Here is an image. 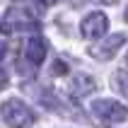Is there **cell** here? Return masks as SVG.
Here are the masks:
<instances>
[{"label":"cell","mask_w":128,"mask_h":128,"mask_svg":"<svg viewBox=\"0 0 128 128\" xmlns=\"http://www.w3.org/2000/svg\"><path fill=\"white\" fill-rule=\"evenodd\" d=\"M0 114H2V121H5L10 128H32L34 126V111H32L22 99H17V97L2 102Z\"/></svg>","instance_id":"cell-1"},{"label":"cell","mask_w":128,"mask_h":128,"mask_svg":"<svg viewBox=\"0 0 128 128\" xmlns=\"http://www.w3.org/2000/svg\"><path fill=\"white\" fill-rule=\"evenodd\" d=\"M92 114L102 123L116 126V123H123L128 118V106L121 104V102H116V99H94L92 102Z\"/></svg>","instance_id":"cell-2"},{"label":"cell","mask_w":128,"mask_h":128,"mask_svg":"<svg viewBox=\"0 0 128 128\" xmlns=\"http://www.w3.org/2000/svg\"><path fill=\"white\" fill-rule=\"evenodd\" d=\"M39 22H34V14L24 7H10L0 20V34H14L20 29H36Z\"/></svg>","instance_id":"cell-3"},{"label":"cell","mask_w":128,"mask_h":128,"mask_svg":"<svg viewBox=\"0 0 128 128\" xmlns=\"http://www.w3.org/2000/svg\"><path fill=\"white\" fill-rule=\"evenodd\" d=\"M109 29V17L104 12H90L80 24V32L85 39H102Z\"/></svg>","instance_id":"cell-4"},{"label":"cell","mask_w":128,"mask_h":128,"mask_svg":"<svg viewBox=\"0 0 128 128\" xmlns=\"http://www.w3.org/2000/svg\"><path fill=\"white\" fill-rule=\"evenodd\" d=\"M123 44H126V36L123 34H114V36H109V39L97 41L94 46H90V56L97 58V60H109V58L116 56V51L121 48Z\"/></svg>","instance_id":"cell-5"},{"label":"cell","mask_w":128,"mask_h":128,"mask_svg":"<svg viewBox=\"0 0 128 128\" xmlns=\"http://www.w3.org/2000/svg\"><path fill=\"white\" fill-rule=\"evenodd\" d=\"M94 90H97V82H94V78H90V75H85V72H78V75L70 80V94L75 97V99L92 94Z\"/></svg>","instance_id":"cell-6"},{"label":"cell","mask_w":128,"mask_h":128,"mask_svg":"<svg viewBox=\"0 0 128 128\" xmlns=\"http://www.w3.org/2000/svg\"><path fill=\"white\" fill-rule=\"evenodd\" d=\"M24 56H27V60L32 65L44 63V58H46V44H44L41 36H32V39H27V44H24Z\"/></svg>","instance_id":"cell-7"},{"label":"cell","mask_w":128,"mask_h":128,"mask_svg":"<svg viewBox=\"0 0 128 128\" xmlns=\"http://www.w3.org/2000/svg\"><path fill=\"white\" fill-rule=\"evenodd\" d=\"M114 90H116V92H123L128 97V72H121V70H118L114 75Z\"/></svg>","instance_id":"cell-8"},{"label":"cell","mask_w":128,"mask_h":128,"mask_svg":"<svg viewBox=\"0 0 128 128\" xmlns=\"http://www.w3.org/2000/svg\"><path fill=\"white\" fill-rule=\"evenodd\" d=\"M39 5H44V7H51V5H58V2H63V0H36Z\"/></svg>","instance_id":"cell-9"},{"label":"cell","mask_w":128,"mask_h":128,"mask_svg":"<svg viewBox=\"0 0 128 128\" xmlns=\"http://www.w3.org/2000/svg\"><path fill=\"white\" fill-rule=\"evenodd\" d=\"M53 70H56V72H65V70H68V65H65L63 60H58V63H56V68H53Z\"/></svg>","instance_id":"cell-10"},{"label":"cell","mask_w":128,"mask_h":128,"mask_svg":"<svg viewBox=\"0 0 128 128\" xmlns=\"http://www.w3.org/2000/svg\"><path fill=\"white\" fill-rule=\"evenodd\" d=\"M5 51H7V46H5V41H0V60L5 58Z\"/></svg>","instance_id":"cell-11"},{"label":"cell","mask_w":128,"mask_h":128,"mask_svg":"<svg viewBox=\"0 0 128 128\" xmlns=\"http://www.w3.org/2000/svg\"><path fill=\"white\" fill-rule=\"evenodd\" d=\"M104 2H111V5H114V2H118V0H104Z\"/></svg>","instance_id":"cell-12"},{"label":"cell","mask_w":128,"mask_h":128,"mask_svg":"<svg viewBox=\"0 0 128 128\" xmlns=\"http://www.w3.org/2000/svg\"><path fill=\"white\" fill-rule=\"evenodd\" d=\"M123 17H126V22H128V10H126V14H123Z\"/></svg>","instance_id":"cell-13"},{"label":"cell","mask_w":128,"mask_h":128,"mask_svg":"<svg viewBox=\"0 0 128 128\" xmlns=\"http://www.w3.org/2000/svg\"><path fill=\"white\" fill-rule=\"evenodd\" d=\"M126 63H128V56H126Z\"/></svg>","instance_id":"cell-14"}]
</instances>
